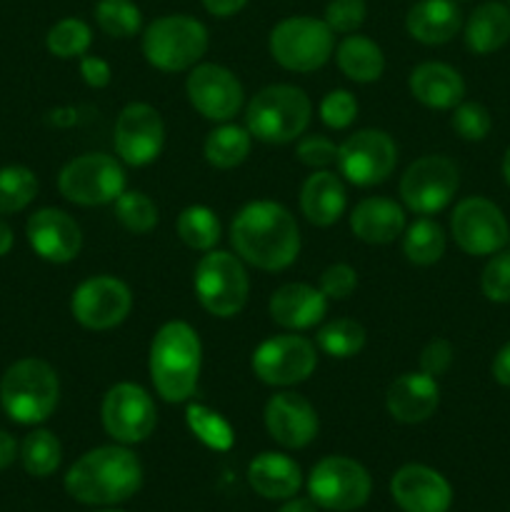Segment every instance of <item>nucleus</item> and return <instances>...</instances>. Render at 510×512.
<instances>
[{
	"label": "nucleus",
	"mask_w": 510,
	"mask_h": 512,
	"mask_svg": "<svg viewBox=\"0 0 510 512\" xmlns=\"http://www.w3.org/2000/svg\"><path fill=\"white\" fill-rule=\"evenodd\" d=\"M230 245L245 265L280 273L300 255V225L285 205L275 200H253L235 213L230 223Z\"/></svg>",
	"instance_id": "obj_1"
},
{
	"label": "nucleus",
	"mask_w": 510,
	"mask_h": 512,
	"mask_svg": "<svg viewBox=\"0 0 510 512\" xmlns=\"http://www.w3.org/2000/svg\"><path fill=\"white\" fill-rule=\"evenodd\" d=\"M63 485L83 505H118L143 488V465L128 445H100L70 465Z\"/></svg>",
	"instance_id": "obj_2"
},
{
	"label": "nucleus",
	"mask_w": 510,
	"mask_h": 512,
	"mask_svg": "<svg viewBox=\"0 0 510 512\" xmlns=\"http://www.w3.org/2000/svg\"><path fill=\"white\" fill-rule=\"evenodd\" d=\"M203 368V343L185 320H168L150 340L148 373L155 393L170 405L193 400Z\"/></svg>",
	"instance_id": "obj_3"
},
{
	"label": "nucleus",
	"mask_w": 510,
	"mask_h": 512,
	"mask_svg": "<svg viewBox=\"0 0 510 512\" xmlns=\"http://www.w3.org/2000/svg\"><path fill=\"white\" fill-rule=\"evenodd\" d=\"M313 118V103L303 88L288 83L265 85L245 105V128L268 145L295 143Z\"/></svg>",
	"instance_id": "obj_4"
},
{
	"label": "nucleus",
	"mask_w": 510,
	"mask_h": 512,
	"mask_svg": "<svg viewBox=\"0 0 510 512\" xmlns=\"http://www.w3.org/2000/svg\"><path fill=\"white\" fill-rule=\"evenodd\" d=\"M60 403V380L40 358L15 360L0 378V405L18 425H40Z\"/></svg>",
	"instance_id": "obj_5"
},
{
	"label": "nucleus",
	"mask_w": 510,
	"mask_h": 512,
	"mask_svg": "<svg viewBox=\"0 0 510 512\" xmlns=\"http://www.w3.org/2000/svg\"><path fill=\"white\" fill-rule=\"evenodd\" d=\"M208 28L193 15H163L143 33V55L160 73H188L208 53Z\"/></svg>",
	"instance_id": "obj_6"
},
{
	"label": "nucleus",
	"mask_w": 510,
	"mask_h": 512,
	"mask_svg": "<svg viewBox=\"0 0 510 512\" xmlns=\"http://www.w3.org/2000/svg\"><path fill=\"white\" fill-rule=\"evenodd\" d=\"M193 288L205 313L230 320L248 305L250 278L238 255L213 248L200 255L193 273Z\"/></svg>",
	"instance_id": "obj_7"
},
{
	"label": "nucleus",
	"mask_w": 510,
	"mask_h": 512,
	"mask_svg": "<svg viewBox=\"0 0 510 512\" xmlns=\"http://www.w3.org/2000/svg\"><path fill=\"white\" fill-rule=\"evenodd\" d=\"M268 50L283 70L315 73L335 55V33L325 20L293 15L270 30Z\"/></svg>",
	"instance_id": "obj_8"
},
{
	"label": "nucleus",
	"mask_w": 510,
	"mask_h": 512,
	"mask_svg": "<svg viewBox=\"0 0 510 512\" xmlns=\"http://www.w3.org/2000/svg\"><path fill=\"white\" fill-rule=\"evenodd\" d=\"M128 188V175L118 155L85 153L63 165L58 173V190L68 203L95 208L120 198Z\"/></svg>",
	"instance_id": "obj_9"
},
{
	"label": "nucleus",
	"mask_w": 510,
	"mask_h": 512,
	"mask_svg": "<svg viewBox=\"0 0 510 512\" xmlns=\"http://www.w3.org/2000/svg\"><path fill=\"white\" fill-rule=\"evenodd\" d=\"M308 498L318 508L333 512H353L363 508L373 490L370 473L353 458L328 455L318 460L308 475Z\"/></svg>",
	"instance_id": "obj_10"
},
{
	"label": "nucleus",
	"mask_w": 510,
	"mask_h": 512,
	"mask_svg": "<svg viewBox=\"0 0 510 512\" xmlns=\"http://www.w3.org/2000/svg\"><path fill=\"white\" fill-rule=\"evenodd\" d=\"M253 375L270 388H293L305 383L318 368V348L313 340L298 333L273 335L263 340L250 355Z\"/></svg>",
	"instance_id": "obj_11"
},
{
	"label": "nucleus",
	"mask_w": 510,
	"mask_h": 512,
	"mask_svg": "<svg viewBox=\"0 0 510 512\" xmlns=\"http://www.w3.org/2000/svg\"><path fill=\"white\" fill-rule=\"evenodd\" d=\"M398 165V145L385 130L363 128L350 133L338 145L335 168L355 188H373L385 183Z\"/></svg>",
	"instance_id": "obj_12"
},
{
	"label": "nucleus",
	"mask_w": 510,
	"mask_h": 512,
	"mask_svg": "<svg viewBox=\"0 0 510 512\" xmlns=\"http://www.w3.org/2000/svg\"><path fill=\"white\" fill-rule=\"evenodd\" d=\"M460 188V170L448 155H423L413 160L398 185L403 208L415 215H435L453 203Z\"/></svg>",
	"instance_id": "obj_13"
},
{
	"label": "nucleus",
	"mask_w": 510,
	"mask_h": 512,
	"mask_svg": "<svg viewBox=\"0 0 510 512\" xmlns=\"http://www.w3.org/2000/svg\"><path fill=\"white\" fill-rule=\"evenodd\" d=\"M450 235L465 255L485 258L508 245L510 225L493 200L470 195L455 203L450 213Z\"/></svg>",
	"instance_id": "obj_14"
},
{
	"label": "nucleus",
	"mask_w": 510,
	"mask_h": 512,
	"mask_svg": "<svg viewBox=\"0 0 510 512\" xmlns=\"http://www.w3.org/2000/svg\"><path fill=\"white\" fill-rule=\"evenodd\" d=\"M103 430L120 445H138L153 435L158 425V408L153 395L138 383H115L100 405Z\"/></svg>",
	"instance_id": "obj_15"
},
{
	"label": "nucleus",
	"mask_w": 510,
	"mask_h": 512,
	"mask_svg": "<svg viewBox=\"0 0 510 512\" xmlns=\"http://www.w3.org/2000/svg\"><path fill=\"white\" fill-rule=\"evenodd\" d=\"M133 310V290L115 275H93L70 295L73 320L85 330L105 333L128 320Z\"/></svg>",
	"instance_id": "obj_16"
},
{
	"label": "nucleus",
	"mask_w": 510,
	"mask_h": 512,
	"mask_svg": "<svg viewBox=\"0 0 510 512\" xmlns=\"http://www.w3.org/2000/svg\"><path fill=\"white\" fill-rule=\"evenodd\" d=\"M185 95L195 113L213 123L233 120L245 103V90L238 75L218 63H198L190 68L185 78Z\"/></svg>",
	"instance_id": "obj_17"
},
{
	"label": "nucleus",
	"mask_w": 510,
	"mask_h": 512,
	"mask_svg": "<svg viewBox=\"0 0 510 512\" xmlns=\"http://www.w3.org/2000/svg\"><path fill=\"white\" fill-rule=\"evenodd\" d=\"M165 123L163 115L148 103H128L120 110L113 130V148L120 163L130 168H145L163 153Z\"/></svg>",
	"instance_id": "obj_18"
},
{
	"label": "nucleus",
	"mask_w": 510,
	"mask_h": 512,
	"mask_svg": "<svg viewBox=\"0 0 510 512\" xmlns=\"http://www.w3.org/2000/svg\"><path fill=\"white\" fill-rule=\"evenodd\" d=\"M265 430L285 450H303L318 438L320 418L315 405L293 390H278L270 395L263 410Z\"/></svg>",
	"instance_id": "obj_19"
},
{
	"label": "nucleus",
	"mask_w": 510,
	"mask_h": 512,
	"mask_svg": "<svg viewBox=\"0 0 510 512\" xmlns=\"http://www.w3.org/2000/svg\"><path fill=\"white\" fill-rule=\"evenodd\" d=\"M25 235L40 260L53 265L73 263L83 250L78 220L60 208H40L25 223Z\"/></svg>",
	"instance_id": "obj_20"
},
{
	"label": "nucleus",
	"mask_w": 510,
	"mask_h": 512,
	"mask_svg": "<svg viewBox=\"0 0 510 512\" xmlns=\"http://www.w3.org/2000/svg\"><path fill=\"white\" fill-rule=\"evenodd\" d=\"M390 495L403 512H448L453 505V488L438 470L408 463L395 470Z\"/></svg>",
	"instance_id": "obj_21"
},
{
	"label": "nucleus",
	"mask_w": 510,
	"mask_h": 512,
	"mask_svg": "<svg viewBox=\"0 0 510 512\" xmlns=\"http://www.w3.org/2000/svg\"><path fill=\"white\" fill-rule=\"evenodd\" d=\"M330 300L323 290L308 283H285L270 295L268 315L275 325L288 333H303L315 328L328 315Z\"/></svg>",
	"instance_id": "obj_22"
},
{
	"label": "nucleus",
	"mask_w": 510,
	"mask_h": 512,
	"mask_svg": "<svg viewBox=\"0 0 510 512\" xmlns=\"http://www.w3.org/2000/svg\"><path fill=\"white\" fill-rule=\"evenodd\" d=\"M440 405V385L438 378L415 370V373H403L388 385L385 393V410L390 418L403 425L425 423L435 415Z\"/></svg>",
	"instance_id": "obj_23"
},
{
	"label": "nucleus",
	"mask_w": 510,
	"mask_h": 512,
	"mask_svg": "<svg viewBox=\"0 0 510 512\" xmlns=\"http://www.w3.org/2000/svg\"><path fill=\"white\" fill-rule=\"evenodd\" d=\"M408 90L420 105L430 110H453L465 100V80L453 65L428 60L410 70Z\"/></svg>",
	"instance_id": "obj_24"
},
{
	"label": "nucleus",
	"mask_w": 510,
	"mask_h": 512,
	"mask_svg": "<svg viewBox=\"0 0 510 512\" xmlns=\"http://www.w3.org/2000/svg\"><path fill=\"white\" fill-rule=\"evenodd\" d=\"M350 230L358 240L368 245H390L400 240L408 218L405 208L390 198H363L348 215Z\"/></svg>",
	"instance_id": "obj_25"
},
{
	"label": "nucleus",
	"mask_w": 510,
	"mask_h": 512,
	"mask_svg": "<svg viewBox=\"0 0 510 512\" xmlns=\"http://www.w3.org/2000/svg\"><path fill=\"white\" fill-rule=\"evenodd\" d=\"M300 213L315 228H330L348 208V193L340 175L333 170H313L300 188Z\"/></svg>",
	"instance_id": "obj_26"
},
{
	"label": "nucleus",
	"mask_w": 510,
	"mask_h": 512,
	"mask_svg": "<svg viewBox=\"0 0 510 512\" xmlns=\"http://www.w3.org/2000/svg\"><path fill=\"white\" fill-rule=\"evenodd\" d=\"M405 30L423 45H445L463 30V13L455 0H418L405 15Z\"/></svg>",
	"instance_id": "obj_27"
},
{
	"label": "nucleus",
	"mask_w": 510,
	"mask_h": 512,
	"mask_svg": "<svg viewBox=\"0 0 510 512\" xmlns=\"http://www.w3.org/2000/svg\"><path fill=\"white\" fill-rule=\"evenodd\" d=\"M248 485L265 500H288L303 488V473L283 453H260L248 465Z\"/></svg>",
	"instance_id": "obj_28"
},
{
	"label": "nucleus",
	"mask_w": 510,
	"mask_h": 512,
	"mask_svg": "<svg viewBox=\"0 0 510 512\" xmlns=\"http://www.w3.org/2000/svg\"><path fill=\"white\" fill-rule=\"evenodd\" d=\"M463 38L470 53L490 55L510 40V5L488 0L480 3L463 23Z\"/></svg>",
	"instance_id": "obj_29"
},
{
	"label": "nucleus",
	"mask_w": 510,
	"mask_h": 512,
	"mask_svg": "<svg viewBox=\"0 0 510 512\" xmlns=\"http://www.w3.org/2000/svg\"><path fill=\"white\" fill-rule=\"evenodd\" d=\"M335 63L338 70L348 80L360 85L375 83L383 78L385 73V55L375 40L365 38V35H345L338 45H335Z\"/></svg>",
	"instance_id": "obj_30"
},
{
	"label": "nucleus",
	"mask_w": 510,
	"mask_h": 512,
	"mask_svg": "<svg viewBox=\"0 0 510 512\" xmlns=\"http://www.w3.org/2000/svg\"><path fill=\"white\" fill-rule=\"evenodd\" d=\"M250 148H253V135L245 125L218 123L208 133L203 143V155L210 168L215 170H233L248 160Z\"/></svg>",
	"instance_id": "obj_31"
},
{
	"label": "nucleus",
	"mask_w": 510,
	"mask_h": 512,
	"mask_svg": "<svg viewBox=\"0 0 510 512\" xmlns=\"http://www.w3.org/2000/svg\"><path fill=\"white\" fill-rule=\"evenodd\" d=\"M400 248L408 263L428 268V265L440 263L448 248V235H445L443 225L433 220L430 215H420L413 223L405 225L403 235H400Z\"/></svg>",
	"instance_id": "obj_32"
},
{
	"label": "nucleus",
	"mask_w": 510,
	"mask_h": 512,
	"mask_svg": "<svg viewBox=\"0 0 510 512\" xmlns=\"http://www.w3.org/2000/svg\"><path fill=\"white\" fill-rule=\"evenodd\" d=\"M365 340H368V333L358 320L335 318L320 325L318 333H315V348L328 358L350 360L360 355V350L365 348Z\"/></svg>",
	"instance_id": "obj_33"
},
{
	"label": "nucleus",
	"mask_w": 510,
	"mask_h": 512,
	"mask_svg": "<svg viewBox=\"0 0 510 512\" xmlns=\"http://www.w3.org/2000/svg\"><path fill=\"white\" fill-rule=\"evenodd\" d=\"M175 233L190 250L208 253L220 243L223 228H220L218 215L208 205H188L180 210L178 220H175Z\"/></svg>",
	"instance_id": "obj_34"
},
{
	"label": "nucleus",
	"mask_w": 510,
	"mask_h": 512,
	"mask_svg": "<svg viewBox=\"0 0 510 512\" xmlns=\"http://www.w3.org/2000/svg\"><path fill=\"white\" fill-rule=\"evenodd\" d=\"M185 423L188 430L210 450H218V453H228L235 443V430L218 410L208 408L203 403H190L185 408Z\"/></svg>",
	"instance_id": "obj_35"
},
{
	"label": "nucleus",
	"mask_w": 510,
	"mask_h": 512,
	"mask_svg": "<svg viewBox=\"0 0 510 512\" xmlns=\"http://www.w3.org/2000/svg\"><path fill=\"white\" fill-rule=\"evenodd\" d=\"M60 460H63V445H60L58 435L50 430L35 428L20 443V463H23L25 473H30L33 478L53 475L60 468Z\"/></svg>",
	"instance_id": "obj_36"
},
{
	"label": "nucleus",
	"mask_w": 510,
	"mask_h": 512,
	"mask_svg": "<svg viewBox=\"0 0 510 512\" xmlns=\"http://www.w3.org/2000/svg\"><path fill=\"white\" fill-rule=\"evenodd\" d=\"M93 15L98 28L115 40L135 38L143 28V13L133 0H98Z\"/></svg>",
	"instance_id": "obj_37"
},
{
	"label": "nucleus",
	"mask_w": 510,
	"mask_h": 512,
	"mask_svg": "<svg viewBox=\"0 0 510 512\" xmlns=\"http://www.w3.org/2000/svg\"><path fill=\"white\" fill-rule=\"evenodd\" d=\"M90 45H93V30L80 18L58 20L45 35V48L60 60H80L88 55Z\"/></svg>",
	"instance_id": "obj_38"
},
{
	"label": "nucleus",
	"mask_w": 510,
	"mask_h": 512,
	"mask_svg": "<svg viewBox=\"0 0 510 512\" xmlns=\"http://www.w3.org/2000/svg\"><path fill=\"white\" fill-rule=\"evenodd\" d=\"M38 178L25 165L0 168V215H13L38 198Z\"/></svg>",
	"instance_id": "obj_39"
},
{
	"label": "nucleus",
	"mask_w": 510,
	"mask_h": 512,
	"mask_svg": "<svg viewBox=\"0 0 510 512\" xmlns=\"http://www.w3.org/2000/svg\"><path fill=\"white\" fill-rule=\"evenodd\" d=\"M113 210H115V220H118L128 233H135V235L150 233L160 220L158 205H155L153 198L145 195L143 190L125 188L123 193H120V198L113 203Z\"/></svg>",
	"instance_id": "obj_40"
},
{
	"label": "nucleus",
	"mask_w": 510,
	"mask_h": 512,
	"mask_svg": "<svg viewBox=\"0 0 510 512\" xmlns=\"http://www.w3.org/2000/svg\"><path fill=\"white\" fill-rule=\"evenodd\" d=\"M450 125L458 133V138L468 140V143H480L490 135L493 130V118H490V110L483 103H475V100H463L453 108L450 115Z\"/></svg>",
	"instance_id": "obj_41"
},
{
	"label": "nucleus",
	"mask_w": 510,
	"mask_h": 512,
	"mask_svg": "<svg viewBox=\"0 0 510 512\" xmlns=\"http://www.w3.org/2000/svg\"><path fill=\"white\" fill-rule=\"evenodd\" d=\"M480 290L490 303H510V250H498L488 255L483 273H480Z\"/></svg>",
	"instance_id": "obj_42"
},
{
	"label": "nucleus",
	"mask_w": 510,
	"mask_h": 512,
	"mask_svg": "<svg viewBox=\"0 0 510 512\" xmlns=\"http://www.w3.org/2000/svg\"><path fill=\"white\" fill-rule=\"evenodd\" d=\"M318 115L325 128L330 130H348L358 118V100L350 90L335 88L320 100Z\"/></svg>",
	"instance_id": "obj_43"
},
{
	"label": "nucleus",
	"mask_w": 510,
	"mask_h": 512,
	"mask_svg": "<svg viewBox=\"0 0 510 512\" xmlns=\"http://www.w3.org/2000/svg\"><path fill=\"white\" fill-rule=\"evenodd\" d=\"M365 15H368L365 0H330L323 20L330 25L333 33L353 35L365 23Z\"/></svg>",
	"instance_id": "obj_44"
},
{
	"label": "nucleus",
	"mask_w": 510,
	"mask_h": 512,
	"mask_svg": "<svg viewBox=\"0 0 510 512\" xmlns=\"http://www.w3.org/2000/svg\"><path fill=\"white\" fill-rule=\"evenodd\" d=\"M295 158L313 170H328L338 160V145L325 135H303L295 145Z\"/></svg>",
	"instance_id": "obj_45"
},
{
	"label": "nucleus",
	"mask_w": 510,
	"mask_h": 512,
	"mask_svg": "<svg viewBox=\"0 0 510 512\" xmlns=\"http://www.w3.org/2000/svg\"><path fill=\"white\" fill-rule=\"evenodd\" d=\"M318 288L328 300H348L358 288V273L348 263H333L320 273Z\"/></svg>",
	"instance_id": "obj_46"
},
{
	"label": "nucleus",
	"mask_w": 510,
	"mask_h": 512,
	"mask_svg": "<svg viewBox=\"0 0 510 512\" xmlns=\"http://www.w3.org/2000/svg\"><path fill=\"white\" fill-rule=\"evenodd\" d=\"M453 358H455L453 345H450L445 338H433L428 345H425L423 353H420V370L433 375V378H440V375H445L450 370Z\"/></svg>",
	"instance_id": "obj_47"
},
{
	"label": "nucleus",
	"mask_w": 510,
	"mask_h": 512,
	"mask_svg": "<svg viewBox=\"0 0 510 512\" xmlns=\"http://www.w3.org/2000/svg\"><path fill=\"white\" fill-rule=\"evenodd\" d=\"M78 70L83 83L93 90L108 88L110 80H113V68H110L108 60L98 58V55H83L78 60Z\"/></svg>",
	"instance_id": "obj_48"
},
{
	"label": "nucleus",
	"mask_w": 510,
	"mask_h": 512,
	"mask_svg": "<svg viewBox=\"0 0 510 512\" xmlns=\"http://www.w3.org/2000/svg\"><path fill=\"white\" fill-rule=\"evenodd\" d=\"M493 378L495 383L510 388V340L495 353L493 358Z\"/></svg>",
	"instance_id": "obj_49"
},
{
	"label": "nucleus",
	"mask_w": 510,
	"mask_h": 512,
	"mask_svg": "<svg viewBox=\"0 0 510 512\" xmlns=\"http://www.w3.org/2000/svg\"><path fill=\"white\" fill-rule=\"evenodd\" d=\"M203 8L215 18H230L248 5V0H200Z\"/></svg>",
	"instance_id": "obj_50"
},
{
	"label": "nucleus",
	"mask_w": 510,
	"mask_h": 512,
	"mask_svg": "<svg viewBox=\"0 0 510 512\" xmlns=\"http://www.w3.org/2000/svg\"><path fill=\"white\" fill-rule=\"evenodd\" d=\"M18 455H20V448H18V443H15L13 435L5 433V430H0V470L10 468Z\"/></svg>",
	"instance_id": "obj_51"
},
{
	"label": "nucleus",
	"mask_w": 510,
	"mask_h": 512,
	"mask_svg": "<svg viewBox=\"0 0 510 512\" xmlns=\"http://www.w3.org/2000/svg\"><path fill=\"white\" fill-rule=\"evenodd\" d=\"M315 508H318V505L310 498H298V495H293V498L283 500L278 512H315Z\"/></svg>",
	"instance_id": "obj_52"
},
{
	"label": "nucleus",
	"mask_w": 510,
	"mask_h": 512,
	"mask_svg": "<svg viewBox=\"0 0 510 512\" xmlns=\"http://www.w3.org/2000/svg\"><path fill=\"white\" fill-rule=\"evenodd\" d=\"M13 245H15L13 228H10V225L0 218V258H5V255L10 253V250H13Z\"/></svg>",
	"instance_id": "obj_53"
},
{
	"label": "nucleus",
	"mask_w": 510,
	"mask_h": 512,
	"mask_svg": "<svg viewBox=\"0 0 510 512\" xmlns=\"http://www.w3.org/2000/svg\"><path fill=\"white\" fill-rule=\"evenodd\" d=\"M500 170H503V180H505V183H508V188H510V148L505 150L503 165H500Z\"/></svg>",
	"instance_id": "obj_54"
},
{
	"label": "nucleus",
	"mask_w": 510,
	"mask_h": 512,
	"mask_svg": "<svg viewBox=\"0 0 510 512\" xmlns=\"http://www.w3.org/2000/svg\"><path fill=\"white\" fill-rule=\"evenodd\" d=\"M95 512H123V510H95Z\"/></svg>",
	"instance_id": "obj_55"
},
{
	"label": "nucleus",
	"mask_w": 510,
	"mask_h": 512,
	"mask_svg": "<svg viewBox=\"0 0 510 512\" xmlns=\"http://www.w3.org/2000/svg\"><path fill=\"white\" fill-rule=\"evenodd\" d=\"M455 3H470V0H455Z\"/></svg>",
	"instance_id": "obj_56"
},
{
	"label": "nucleus",
	"mask_w": 510,
	"mask_h": 512,
	"mask_svg": "<svg viewBox=\"0 0 510 512\" xmlns=\"http://www.w3.org/2000/svg\"><path fill=\"white\" fill-rule=\"evenodd\" d=\"M508 5H510V0H508Z\"/></svg>",
	"instance_id": "obj_57"
}]
</instances>
